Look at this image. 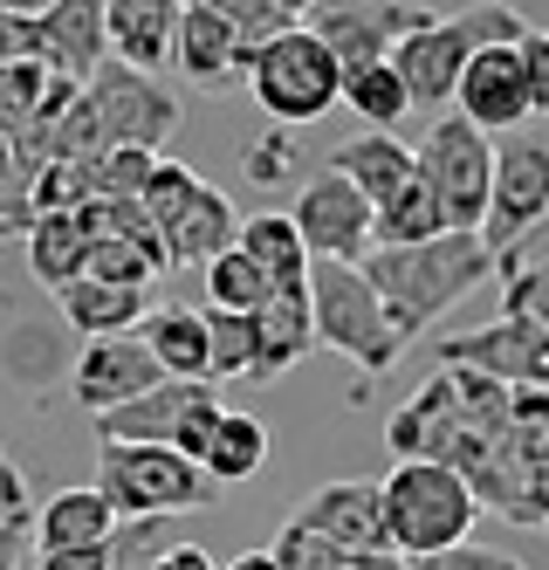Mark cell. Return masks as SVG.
Masks as SVG:
<instances>
[{
    "label": "cell",
    "mask_w": 549,
    "mask_h": 570,
    "mask_svg": "<svg viewBox=\"0 0 549 570\" xmlns=\"http://www.w3.org/2000/svg\"><path fill=\"white\" fill-rule=\"evenodd\" d=\"M310 303H316L323 344L336 357H351L357 372L385 379L392 364L405 357V331H399V316H392L385 289L371 282L364 262H330V255H316V268H310Z\"/></svg>",
    "instance_id": "obj_2"
},
{
    "label": "cell",
    "mask_w": 549,
    "mask_h": 570,
    "mask_svg": "<svg viewBox=\"0 0 549 570\" xmlns=\"http://www.w3.org/2000/svg\"><path fill=\"white\" fill-rule=\"evenodd\" d=\"M303 21L344 56V69H364V62H385L427 21V8H412V0H316Z\"/></svg>",
    "instance_id": "obj_14"
},
{
    "label": "cell",
    "mask_w": 549,
    "mask_h": 570,
    "mask_svg": "<svg viewBox=\"0 0 549 570\" xmlns=\"http://www.w3.org/2000/svg\"><path fill=\"white\" fill-rule=\"evenodd\" d=\"M90 173H97V193L104 199H145V186L158 173V151H145V145H110L104 158H90Z\"/></svg>",
    "instance_id": "obj_35"
},
{
    "label": "cell",
    "mask_w": 549,
    "mask_h": 570,
    "mask_svg": "<svg viewBox=\"0 0 549 570\" xmlns=\"http://www.w3.org/2000/svg\"><path fill=\"white\" fill-rule=\"evenodd\" d=\"M522 42H529V35H522ZM522 42L474 49L468 76H460V97H453V110H468L474 125L494 131V138L522 131L529 117H536V83H529V56H522Z\"/></svg>",
    "instance_id": "obj_12"
},
{
    "label": "cell",
    "mask_w": 549,
    "mask_h": 570,
    "mask_svg": "<svg viewBox=\"0 0 549 570\" xmlns=\"http://www.w3.org/2000/svg\"><path fill=\"white\" fill-rule=\"evenodd\" d=\"M344 76H351L344 56H336L310 21H295V28L275 35V42L255 49V62H247V90H255V104L268 110V125L303 131L330 104H344Z\"/></svg>",
    "instance_id": "obj_4"
},
{
    "label": "cell",
    "mask_w": 549,
    "mask_h": 570,
    "mask_svg": "<svg viewBox=\"0 0 549 570\" xmlns=\"http://www.w3.org/2000/svg\"><path fill=\"white\" fill-rule=\"evenodd\" d=\"M90 227H82V214H41L35 234H28V275L41 282V289H69V282L90 275Z\"/></svg>",
    "instance_id": "obj_27"
},
{
    "label": "cell",
    "mask_w": 549,
    "mask_h": 570,
    "mask_svg": "<svg viewBox=\"0 0 549 570\" xmlns=\"http://www.w3.org/2000/svg\"><path fill=\"white\" fill-rule=\"evenodd\" d=\"M262 461H268V426L255 413H220L214 446H206V474L220 488H234V481H255Z\"/></svg>",
    "instance_id": "obj_31"
},
{
    "label": "cell",
    "mask_w": 549,
    "mask_h": 570,
    "mask_svg": "<svg viewBox=\"0 0 549 570\" xmlns=\"http://www.w3.org/2000/svg\"><path fill=\"white\" fill-rule=\"evenodd\" d=\"M179 14L186 0H110V49L138 69L179 62Z\"/></svg>",
    "instance_id": "obj_23"
},
{
    "label": "cell",
    "mask_w": 549,
    "mask_h": 570,
    "mask_svg": "<svg viewBox=\"0 0 549 570\" xmlns=\"http://www.w3.org/2000/svg\"><path fill=\"white\" fill-rule=\"evenodd\" d=\"M255 49L241 42V28L214 8V0H186L179 14V76L199 90H227L234 76H247Z\"/></svg>",
    "instance_id": "obj_18"
},
{
    "label": "cell",
    "mask_w": 549,
    "mask_h": 570,
    "mask_svg": "<svg viewBox=\"0 0 549 570\" xmlns=\"http://www.w3.org/2000/svg\"><path fill=\"white\" fill-rule=\"evenodd\" d=\"M344 110H357L371 131H399L419 104H412V90H405L399 62L385 56V62H364V69H351V76H344Z\"/></svg>",
    "instance_id": "obj_30"
},
{
    "label": "cell",
    "mask_w": 549,
    "mask_h": 570,
    "mask_svg": "<svg viewBox=\"0 0 549 570\" xmlns=\"http://www.w3.org/2000/svg\"><path fill=\"white\" fill-rule=\"evenodd\" d=\"M419 166H427V179L440 186L447 220L481 234V220H488V207H494L501 138H494V131H481L468 110H440V117H433V131L419 138Z\"/></svg>",
    "instance_id": "obj_6"
},
{
    "label": "cell",
    "mask_w": 549,
    "mask_h": 570,
    "mask_svg": "<svg viewBox=\"0 0 549 570\" xmlns=\"http://www.w3.org/2000/svg\"><path fill=\"white\" fill-rule=\"evenodd\" d=\"M474 28L460 21V14H427L405 42L392 49V62H399V76H405V90H412V104L419 110H453V97H460V76H468V62H474Z\"/></svg>",
    "instance_id": "obj_11"
},
{
    "label": "cell",
    "mask_w": 549,
    "mask_h": 570,
    "mask_svg": "<svg viewBox=\"0 0 549 570\" xmlns=\"http://www.w3.org/2000/svg\"><path fill=\"white\" fill-rule=\"evenodd\" d=\"M56 0H0V14H49Z\"/></svg>",
    "instance_id": "obj_47"
},
{
    "label": "cell",
    "mask_w": 549,
    "mask_h": 570,
    "mask_svg": "<svg viewBox=\"0 0 549 570\" xmlns=\"http://www.w3.org/2000/svg\"><path fill=\"white\" fill-rule=\"evenodd\" d=\"M206 179L193 173V166H179V158H158V173H151V186H145V207H151V220L158 227H173L186 207H193V193H199Z\"/></svg>",
    "instance_id": "obj_37"
},
{
    "label": "cell",
    "mask_w": 549,
    "mask_h": 570,
    "mask_svg": "<svg viewBox=\"0 0 549 570\" xmlns=\"http://www.w3.org/2000/svg\"><path fill=\"white\" fill-rule=\"evenodd\" d=\"M173 372L158 364V351L145 344V331H124V337H82V357H76V399L82 413H110V405L138 399L151 385H165Z\"/></svg>",
    "instance_id": "obj_15"
},
{
    "label": "cell",
    "mask_w": 549,
    "mask_h": 570,
    "mask_svg": "<svg viewBox=\"0 0 549 570\" xmlns=\"http://www.w3.org/2000/svg\"><path fill=\"white\" fill-rule=\"evenodd\" d=\"M494 262H501V255L488 248L474 227H447V234H433V240H412V248H371V255H364L371 282L385 289V303H392V316H399L405 344L427 337L453 303H468L481 282L494 275Z\"/></svg>",
    "instance_id": "obj_1"
},
{
    "label": "cell",
    "mask_w": 549,
    "mask_h": 570,
    "mask_svg": "<svg viewBox=\"0 0 549 570\" xmlns=\"http://www.w3.org/2000/svg\"><path fill=\"white\" fill-rule=\"evenodd\" d=\"M330 166L351 173V179L378 199V207H385L399 186L419 179V145H399V131H364V138H351V145H336Z\"/></svg>",
    "instance_id": "obj_26"
},
{
    "label": "cell",
    "mask_w": 549,
    "mask_h": 570,
    "mask_svg": "<svg viewBox=\"0 0 549 570\" xmlns=\"http://www.w3.org/2000/svg\"><path fill=\"white\" fill-rule=\"evenodd\" d=\"M474 515H481V495L453 461H399L385 474V537L399 557L460 550Z\"/></svg>",
    "instance_id": "obj_3"
},
{
    "label": "cell",
    "mask_w": 549,
    "mask_h": 570,
    "mask_svg": "<svg viewBox=\"0 0 549 570\" xmlns=\"http://www.w3.org/2000/svg\"><path fill=\"white\" fill-rule=\"evenodd\" d=\"M124 529V509L110 502V488H56L41 502V522H35V550H82V543H117Z\"/></svg>",
    "instance_id": "obj_20"
},
{
    "label": "cell",
    "mask_w": 549,
    "mask_h": 570,
    "mask_svg": "<svg viewBox=\"0 0 549 570\" xmlns=\"http://www.w3.org/2000/svg\"><path fill=\"white\" fill-rule=\"evenodd\" d=\"M220 570H282V563H275V550H241V557L220 563Z\"/></svg>",
    "instance_id": "obj_46"
},
{
    "label": "cell",
    "mask_w": 549,
    "mask_h": 570,
    "mask_svg": "<svg viewBox=\"0 0 549 570\" xmlns=\"http://www.w3.org/2000/svg\"><path fill=\"white\" fill-rule=\"evenodd\" d=\"M412 570H522L516 557H501V550H433V557H412Z\"/></svg>",
    "instance_id": "obj_42"
},
{
    "label": "cell",
    "mask_w": 549,
    "mask_h": 570,
    "mask_svg": "<svg viewBox=\"0 0 549 570\" xmlns=\"http://www.w3.org/2000/svg\"><path fill=\"white\" fill-rule=\"evenodd\" d=\"M255 323H262V364H255V385H275L282 372H295V364H303V357L323 344L310 289H275V296L255 309Z\"/></svg>",
    "instance_id": "obj_21"
},
{
    "label": "cell",
    "mask_w": 549,
    "mask_h": 570,
    "mask_svg": "<svg viewBox=\"0 0 549 570\" xmlns=\"http://www.w3.org/2000/svg\"><path fill=\"white\" fill-rule=\"evenodd\" d=\"M295 515L310 529H323V537L336 550H351V557L392 550V537H385V481H323Z\"/></svg>",
    "instance_id": "obj_17"
},
{
    "label": "cell",
    "mask_w": 549,
    "mask_h": 570,
    "mask_svg": "<svg viewBox=\"0 0 549 570\" xmlns=\"http://www.w3.org/2000/svg\"><path fill=\"white\" fill-rule=\"evenodd\" d=\"M268 550H275V563H282V570H336V563L351 557V550H336L323 529H310L303 515H288V522H282V537H275Z\"/></svg>",
    "instance_id": "obj_36"
},
{
    "label": "cell",
    "mask_w": 549,
    "mask_h": 570,
    "mask_svg": "<svg viewBox=\"0 0 549 570\" xmlns=\"http://www.w3.org/2000/svg\"><path fill=\"white\" fill-rule=\"evenodd\" d=\"M453 220H447V199H440V186L427 179V166H419V179L412 186H399L385 207H378V248H412V240H433V234H447Z\"/></svg>",
    "instance_id": "obj_29"
},
{
    "label": "cell",
    "mask_w": 549,
    "mask_h": 570,
    "mask_svg": "<svg viewBox=\"0 0 549 570\" xmlns=\"http://www.w3.org/2000/svg\"><path fill=\"white\" fill-rule=\"evenodd\" d=\"M241 248L275 275V289H310L316 248H310V234L295 227V214H247L241 220Z\"/></svg>",
    "instance_id": "obj_28"
},
{
    "label": "cell",
    "mask_w": 549,
    "mask_h": 570,
    "mask_svg": "<svg viewBox=\"0 0 549 570\" xmlns=\"http://www.w3.org/2000/svg\"><path fill=\"white\" fill-rule=\"evenodd\" d=\"M41 35H49V69L90 83V76L117 56L110 49V0H56L41 14Z\"/></svg>",
    "instance_id": "obj_19"
},
{
    "label": "cell",
    "mask_w": 549,
    "mask_h": 570,
    "mask_svg": "<svg viewBox=\"0 0 549 570\" xmlns=\"http://www.w3.org/2000/svg\"><path fill=\"white\" fill-rule=\"evenodd\" d=\"M385 440H392L399 461H453L460 474H468L488 446H494L488 433L468 426V399H460V372H453V364H440V372L399 405L392 426H385Z\"/></svg>",
    "instance_id": "obj_7"
},
{
    "label": "cell",
    "mask_w": 549,
    "mask_h": 570,
    "mask_svg": "<svg viewBox=\"0 0 549 570\" xmlns=\"http://www.w3.org/2000/svg\"><path fill=\"white\" fill-rule=\"evenodd\" d=\"M35 570H117V543H82V550H35Z\"/></svg>",
    "instance_id": "obj_43"
},
{
    "label": "cell",
    "mask_w": 549,
    "mask_h": 570,
    "mask_svg": "<svg viewBox=\"0 0 549 570\" xmlns=\"http://www.w3.org/2000/svg\"><path fill=\"white\" fill-rule=\"evenodd\" d=\"M206 405H220V379H165L138 399L110 405V413H97V440H165L173 446L179 426L193 413H206Z\"/></svg>",
    "instance_id": "obj_16"
},
{
    "label": "cell",
    "mask_w": 549,
    "mask_h": 570,
    "mask_svg": "<svg viewBox=\"0 0 549 570\" xmlns=\"http://www.w3.org/2000/svg\"><path fill=\"white\" fill-rule=\"evenodd\" d=\"M97 481L110 488L124 522H158V515L206 509L214 488H220L206 474V461H193L186 446H165V440H97Z\"/></svg>",
    "instance_id": "obj_5"
},
{
    "label": "cell",
    "mask_w": 549,
    "mask_h": 570,
    "mask_svg": "<svg viewBox=\"0 0 549 570\" xmlns=\"http://www.w3.org/2000/svg\"><path fill=\"white\" fill-rule=\"evenodd\" d=\"M0 62H49L41 14H0Z\"/></svg>",
    "instance_id": "obj_39"
},
{
    "label": "cell",
    "mask_w": 549,
    "mask_h": 570,
    "mask_svg": "<svg viewBox=\"0 0 549 570\" xmlns=\"http://www.w3.org/2000/svg\"><path fill=\"white\" fill-rule=\"evenodd\" d=\"M282 8H295V14H310V8H316V0H282Z\"/></svg>",
    "instance_id": "obj_48"
},
{
    "label": "cell",
    "mask_w": 549,
    "mask_h": 570,
    "mask_svg": "<svg viewBox=\"0 0 549 570\" xmlns=\"http://www.w3.org/2000/svg\"><path fill=\"white\" fill-rule=\"evenodd\" d=\"M295 227L310 234V248L330 262H364L378 248V199L351 179V173H316L303 193H295Z\"/></svg>",
    "instance_id": "obj_10"
},
{
    "label": "cell",
    "mask_w": 549,
    "mask_h": 570,
    "mask_svg": "<svg viewBox=\"0 0 549 570\" xmlns=\"http://www.w3.org/2000/svg\"><path fill=\"white\" fill-rule=\"evenodd\" d=\"M56 309L76 337H124V331H145V289H131V282H104V275H82L69 282V289H56Z\"/></svg>",
    "instance_id": "obj_22"
},
{
    "label": "cell",
    "mask_w": 549,
    "mask_h": 570,
    "mask_svg": "<svg viewBox=\"0 0 549 570\" xmlns=\"http://www.w3.org/2000/svg\"><path fill=\"white\" fill-rule=\"evenodd\" d=\"M501 309H509V316H536L542 331H549V262L509 275V303H501Z\"/></svg>",
    "instance_id": "obj_40"
},
{
    "label": "cell",
    "mask_w": 549,
    "mask_h": 570,
    "mask_svg": "<svg viewBox=\"0 0 549 570\" xmlns=\"http://www.w3.org/2000/svg\"><path fill=\"white\" fill-rule=\"evenodd\" d=\"M522 56H529V83H536V117H549V35H536V28H529Z\"/></svg>",
    "instance_id": "obj_44"
},
{
    "label": "cell",
    "mask_w": 549,
    "mask_h": 570,
    "mask_svg": "<svg viewBox=\"0 0 549 570\" xmlns=\"http://www.w3.org/2000/svg\"><path fill=\"white\" fill-rule=\"evenodd\" d=\"M336 570H364V557H344V563H336Z\"/></svg>",
    "instance_id": "obj_49"
},
{
    "label": "cell",
    "mask_w": 549,
    "mask_h": 570,
    "mask_svg": "<svg viewBox=\"0 0 549 570\" xmlns=\"http://www.w3.org/2000/svg\"><path fill=\"white\" fill-rule=\"evenodd\" d=\"M90 104H97V117H104V138L110 145H145V151H158L165 138L179 131V97L158 83L151 69H138V62H124V56H110L97 76H90Z\"/></svg>",
    "instance_id": "obj_8"
},
{
    "label": "cell",
    "mask_w": 549,
    "mask_h": 570,
    "mask_svg": "<svg viewBox=\"0 0 549 570\" xmlns=\"http://www.w3.org/2000/svg\"><path fill=\"white\" fill-rule=\"evenodd\" d=\"M145 344L158 351V364L173 379H214V316L186 309V303H165L145 316Z\"/></svg>",
    "instance_id": "obj_25"
},
{
    "label": "cell",
    "mask_w": 549,
    "mask_h": 570,
    "mask_svg": "<svg viewBox=\"0 0 549 570\" xmlns=\"http://www.w3.org/2000/svg\"><path fill=\"white\" fill-rule=\"evenodd\" d=\"M151 570H220V563L206 557L199 543H173V550H158V557H151Z\"/></svg>",
    "instance_id": "obj_45"
},
{
    "label": "cell",
    "mask_w": 549,
    "mask_h": 570,
    "mask_svg": "<svg viewBox=\"0 0 549 570\" xmlns=\"http://www.w3.org/2000/svg\"><path fill=\"white\" fill-rule=\"evenodd\" d=\"M268 296H275V275L247 248H227L220 262H206V303H214V309H247V316H255Z\"/></svg>",
    "instance_id": "obj_32"
},
{
    "label": "cell",
    "mask_w": 549,
    "mask_h": 570,
    "mask_svg": "<svg viewBox=\"0 0 549 570\" xmlns=\"http://www.w3.org/2000/svg\"><path fill=\"white\" fill-rule=\"evenodd\" d=\"M214 8H220L234 28H241V42H247V49H262V42H275L282 28H295V21H303L295 8H282V0H214Z\"/></svg>",
    "instance_id": "obj_38"
},
{
    "label": "cell",
    "mask_w": 549,
    "mask_h": 570,
    "mask_svg": "<svg viewBox=\"0 0 549 570\" xmlns=\"http://www.w3.org/2000/svg\"><path fill=\"white\" fill-rule=\"evenodd\" d=\"M206 316H214V379H247L255 385V364H262V323L247 309H214L206 303Z\"/></svg>",
    "instance_id": "obj_34"
},
{
    "label": "cell",
    "mask_w": 549,
    "mask_h": 570,
    "mask_svg": "<svg viewBox=\"0 0 549 570\" xmlns=\"http://www.w3.org/2000/svg\"><path fill=\"white\" fill-rule=\"evenodd\" d=\"M241 166H247V179H255V186H275V179H288V166H295V151H288V138H282V125L262 138V145H247V158H241Z\"/></svg>",
    "instance_id": "obj_41"
},
{
    "label": "cell",
    "mask_w": 549,
    "mask_h": 570,
    "mask_svg": "<svg viewBox=\"0 0 549 570\" xmlns=\"http://www.w3.org/2000/svg\"><path fill=\"white\" fill-rule=\"evenodd\" d=\"M56 76L62 69H49V62H0V138H21L35 125L56 90Z\"/></svg>",
    "instance_id": "obj_33"
},
{
    "label": "cell",
    "mask_w": 549,
    "mask_h": 570,
    "mask_svg": "<svg viewBox=\"0 0 549 570\" xmlns=\"http://www.w3.org/2000/svg\"><path fill=\"white\" fill-rule=\"evenodd\" d=\"M241 220L247 214H234V199L220 186H199L193 207L165 227V240H173V268H206V262H220L227 248H241Z\"/></svg>",
    "instance_id": "obj_24"
},
{
    "label": "cell",
    "mask_w": 549,
    "mask_h": 570,
    "mask_svg": "<svg viewBox=\"0 0 549 570\" xmlns=\"http://www.w3.org/2000/svg\"><path fill=\"white\" fill-rule=\"evenodd\" d=\"M440 364H474V372L501 379V385H542L549 392V331L536 316H509L501 309L481 331H460L440 344Z\"/></svg>",
    "instance_id": "obj_13"
},
{
    "label": "cell",
    "mask_w": 549,
    "mask_h": 570,
    "mask_svg": "<svg viewBox=\"0 0 549 570\" xmlns=\"http://www.w3.org/2000/svg\"><path fill=\"white\" fill-rule=\"evenodd\" d=\"M549 220V138L509 131L501 138V166H494V207L481 220V240L509 262L516 240Z\"/></svg>",
    "instance_id": "obj_9"
}]
</instances>
